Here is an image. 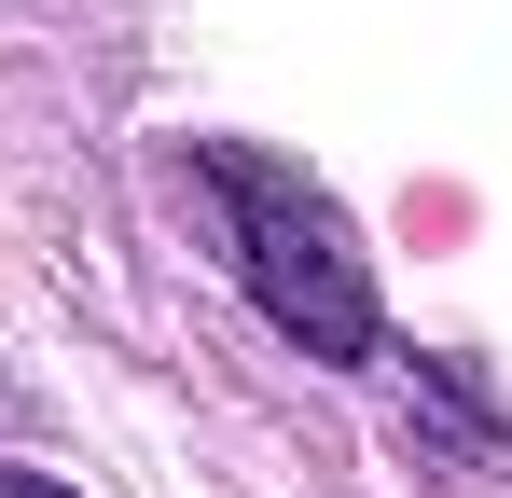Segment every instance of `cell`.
Listing matches in <instances>:
<instances>
[{"label":"cell","mask_w":512,"mask_h":498,"mask_svg":"<svg viewBox=\"0 0 512 498\" xmlns=\"http://www.w3.org/2000/svg\"><path fill=\"white\" fill-rule=\"evenodd\" d=\"M0 498H70V485H42V471H0Z\"/></svg>","instance_id":"2"},{"label":"cell","mask_w":512,"mask_h":498,"mask_svg":"<svg viewBox=\"0 0 512 498\" xmlns=\"http://www.w3.org/2000/svg\"><path fill=\"white\" fill-rule=\"evenodd\" d=\"M194 180L222 194V222H236V277H250V305L305 360H374V263L346 236V208L305 180V166L250 153V139H194Z\"/></svg>","instance_id":"1"}]
</instances>
